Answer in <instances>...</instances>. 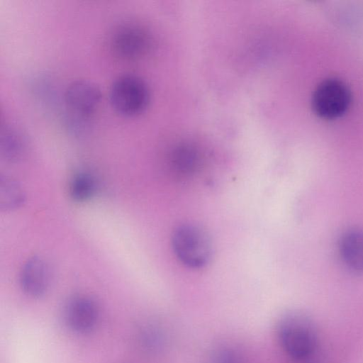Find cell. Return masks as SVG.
I'll return each instance as SVG.
<instances>
[{
	"label": "cell",
	"mask_w": 363,
	"mask_h": 363,
	"mask_svg": "<svg viewBox=\"0 0 363 363\" xmlns=\"http://www.w3.org/2000/svg\"><path fill=\"white\" fill-rule=\"evenodd\" d=\"M26 200V194L21 184L8 176L0 177V209L12 211L21 207Z\"/></svg>",
	"instance_id": "7c38bea8"
},
{
	"label": "cell",
	"mask_w": 363,
	"mask_h": 363,
	"mask_svg": "<svg viewBox=\"0 0 363 363\" xmlns=\"http://www.w3.org/2000/svg\"><path fill=\"white\" fill-rule=\"evenodd\" d=\"M22 290L31 297H40L48 291L50 283V271L47 262L39 256L28 259L20 272Z\"/></svg>",
	"instance_id": "52a82bcc"
},
{
	"label": "cell",
	"mask_w": 363,
	"mask_h": 363,
	"mask_svg": "<svg viewBox=\"0 0 363 363\" xmlns=\"http://www.w3.org/2000/svg\"><path fill=\"white\" fill-rule=\"evenodd\" d=\"M211 363H240V362L234 351L221 350L213 355Z\"/></svg>",
	"instance_id": "5bb4252c"
},
{
	"label": "cell",
	"mask_w": 363,
	"mask_h": 363,
	"mask_svg": "<svg viewBox=\"0 0 363 363\" xmlns=\"http://www.w3.org/2000/svg\"><path fill=\"white\" fill-rule=\"evenodd\" d=\"M201 162V157L196 149L182 146L173 151L170 157V167L175 177L188 178L198 171Z\"/></svg>",
	"instance_id": "30bf717a"
},
{
	"label": "cell",
	"mask_w": 363,
	"mask_h": 363,
	"mask_svg": "<svg viewBox=\"0 0 363 363\" xmlns=\"http://www.w3.org/2000/svg\"><path fill=\"white\" fill-rule=\"evenodd\" d=\"M172 245L179 260L190 268L203 267L211 258L210 238L204 230L194 224L177 227L172 234Z\"/></svg>",
	"instance_id": "7a4b0ae2"
},
{
	"label": "cell",
	"mask_w": 363,
	"mask_h": 363,
	"mask_svg": "<svg viewBox=\"0 0 363 363\" xmlns=\"http://www.w3.org/2000/svg\"><path fill=\"white\" fill-rule=\"evenodd\" d=\"M26 144L21 133L15 128L6 127L1 133L0 153L8 162H16L25 155Z\"/></svg>",
	"instance_id": "8fae6325"
},
{
	"label": "cell",
	"mask_w": 363,
	"mask_h": 363,
	"mask_svg": "<svg viewBox=\"0 0 363 363\" xmlns=\"http://www.w3.org/2000/svg\"><path fill=\"white\" fill-rule=\"evenodd\" d=\"M351 93L347 85L336 78L320 82L313 91L312 108L319 117L334 119L341 116L349 108Z\"/></svg>",
	"instance_id": "277c9868"
},
{
	"label": "cell",
	"mask_w": 363,
	"mask_h": 363,
	"mask_svg": "<svg viewBox=\"0 0 363 363\" xmlns=\"http://www.w3.org/2000/svg\"><path fill=\"white\" fill-rule=\"evenodd\" d=\"M96 188V181L91 174L87 172H79L72 179L69 191L73 200L85 201L94 196Z\"/></svg>",
	"instance_id": "4fadbf2b"
},
{
	"label": "cell",
	"mask_w": 363,
	"mask_h": 363,
	"mask_svg": "<svg viewBox=\"0 0 363 363\" xmlns=\"http://www.w3.org/2000/svg\"><path fill=\"white\" fill-rule=\"evenodd\" d=\"M64 99L66 107L74 118L85 120L91 116L99 108L101 92L94 82L79 79L68 85Z\"/></svg>",
	"instance_id": "8992f818"
},
{
	"label": "cell",
	"mask_w": 363,
	"mask_h": 363,
	"mask_svg": "<svg viewBox=\"0 0 363 363\" xmlns=\"http://www.w3.org/2000/svg\"><path fill=\"white\" fill-rule=\"evenodd\" d=\"M63 315L66 324L70 329L77 333H86L95 325L98 310L91 298L79 296L67 302Z\"/></svg>",
	"instance_id": "ba28073f"
},
{
	"label": "cell",
	"mask_w": 363,
	"mask_h": 363,
	"mask_svg": "<svg viewBox=\"0 0 363 363\" xmlns=\"http://www.w3.org/2000/svg\"><path fill=\"white\" fill-rule=\"evenodd\" d=\"M340 252L346 266L356 272H363V230L345 232L340 241Z\"/></svg>",
	"instance_id": "9c48e42d"
},
{
	"label": "cell",
	"mask_w": 363,
	"mask_h": 363,
	"mask_svg": "<svg viewBox=\"0 0 363 363\" xmlns=\"http://www.w3.org/2000/svg\"><path fill=\"white\" fill-rule=\"evenodd\" d=\"M277 337L284 352L295 362H303L315 352L318 333L313 318L299 310L284 313L277 324Z\"/></svg>",
	"instance_id": "6da1fadb"
},
{
	"label": "cell",
	"mask_w": 363,
	"mask_h": 363,
	"mask_svg": "<svg viewBox=\"0 0 363 363\" xmlns=\"http://www.w3.org/2000/svg\"><path fill=\"white\" fill-rule=\"evenodd\" d=\"M109 98L117 113L124 116H135L147 108L150 91L140 77L126 74L118 77L112 83Z\"/></svg>",
	"instance_id": "3957f363"
},
{
	"label": "cell",
	"mask_w": 363,
	"mask_h": 363,
	"mask_svg": "<svg viewBox=\"0 0 363 363\" xmlns=\"http://www.w3.org/2000/svg\"><path fill=\"white\" fill-rule=\"evenodd\" d=\"M151 39L149 33L141 26L125 23L113 30L110 39L111 51L118 58L135 61L149 51Z\"/></svg>",
	"instance_id": "5b68a950"
}]
</instances>
